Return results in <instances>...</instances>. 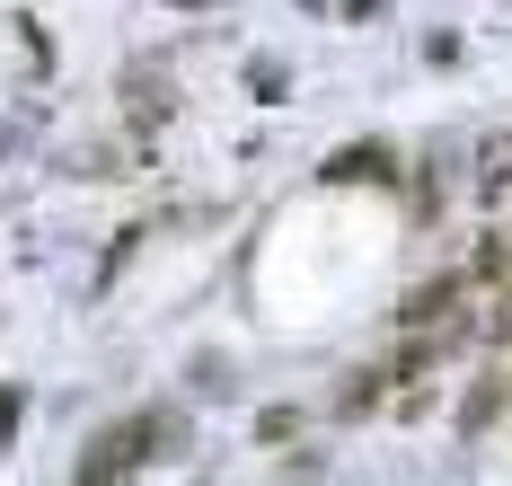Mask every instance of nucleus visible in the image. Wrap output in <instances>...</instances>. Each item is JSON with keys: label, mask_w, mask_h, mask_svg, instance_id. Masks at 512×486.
<instances>
[{"label": "nucleus", "mask_w": 512, "mask_h": 486, "mask_svg": "<svg viewBox=\"0 0 512 486\" xmlns=\"http://www.w3.org/2000/svg\"><path fill=\"white\" fill-rule=\"evenodd\" d=\"M168 433H177V425H168V416H133V425L98 433L80 469H89V478H106V469H142V460H151V442H168Z\"/></svg>", "instance_id": "1"}]
</instances>
